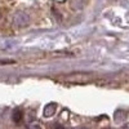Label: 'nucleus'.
Wrapping results in <instances>:
<instances>
[{
    "label": "nucleus",
    "instance_id": "nucleus-1",
    "mask_svg": "<svg viewBox=\"0 0 129 129\" xmlns=\"http://www.w3.org/2000/svg\"><path fill=\"white\" fill-rule=\"evenodd\" d=\"M21 119H22V112H21L19 110H16L13 112V120L16 123H18V121H21Z\"/></svg>",
    "mask_w": 129,
    "mask_h": 129
},
{
    "label": "nucleus",
    "instance_id": "nucleus-2",
    "mask_svg": "<svg viewBox=\"0 0 129 129\" xmlns=\"http://www.w3.org/2000/svg\"><path fill=\"white\" fill-rule=\"evenodd\" d=\"M54 129H64V128H63V126H61V125H56V126H54Z\"/></svg>",
    "mask_w": 129,
    "mask_h": 129
}]
</instances>
